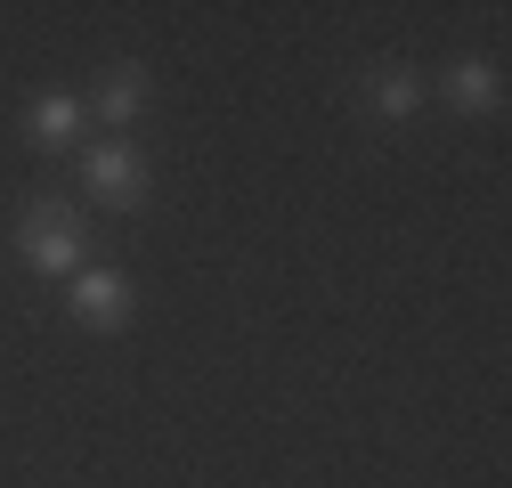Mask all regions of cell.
<instances>
[{
  "label": "cell",
  "instance_id": "cell-6",
  "mask_svg": "<svg viewBox=\"0 0 512 488\" xmlns=\"http://www.w3.org/2000/svg\"><path fill=\"white\" fill-rule=\"evenodd\" d=\"M139 106V74H114V90H106V114H131Z\"/></svg>",
  "mask_w": 512,
  "mask_h": 488
},
{
  "label": "cell",
  "instance_id": "cell-7",
  "mask_svg": "<svg viewBox=\"0 0 512 488\" xmlns=\"http://www.w3.org/2000/svg\"><path fill=\"white\" fill-rule=\"evenodd\" d=\"M374 98H382V106H415V82H407V74H382Z\"/></svg>",
  "mask_w": 512,
  "mask_h": 488
},
{
  "label": "cell",
  "instance_id": "cell-4",
  "mask_svg": "<svg viewBox=\"0 0 512 488\" xmlns=\"http://www.w3.org/2000/svg\"><path fill=\"white\" fill-rule=\"evenodd\" d=\"M74 301H82L90 318H114V310H122V285H114V277H82V285H74Z\"/></svg>",
  "mask_w": 512,
  "mask_h": 488
},
{
  "label": "cell",
  "instance_id": "cell-5",
  "mask_svg": "<svg viewBox=\"0 0 512 488\" xmlns=\"http://www.w3.org/2000/svg\"><path fill=\"white\" fill-rule=\"evenodd\" d=\"M33 122H41V139H66V131H74L82 114H74V98H49V106H41Z\"/></svg>",
  "mask_w": 512,
  "mask_h": 488
},
{
  "label": "cell",
  "instance_id": "cell-3",
  "mask_svg": "<svg viewBox=\"0 0 512 488\" xmlns=\"http://www.w3.org/2000/svg\"><path fill=\"white\" fill-rule=\"evenodd\" d=\"M488 90H496L488 66H456V74H447V98H456V106H488Z\"/></svg>",
  "mask_w": 512,
  "mask_h": 488
},
{
  "label": "cell",
  "instance_id": "cell-1",
  "mask_svg": "<svg viewBox=\"0 0 512 488\" xmlns=\"http://www.w3.org/2000/svg\"><path fill=\"white\" fill-rule=\"evenodd\" d=\"M90 188H98V196H131V188H139V163L122 155V147H98V155H90Z\"/></svg>",
  "mask_w": 512,
  "mask_h": 488
},
{
  "label": "cell",
  "instance_id": "cell-2",
  "mask_svg": "<svg viewBox=\"0 0 512 488\" xmlns=\"http://www.w3.org/2000/svg\"><path fill=\"white\" fill-rule=\"evenodd\" d=\"M33 261L41 269H74V228L66 220H33Z\"/></svg>",
  "mask_w": 512,
  "mask_h": 488
}]
</instances>
